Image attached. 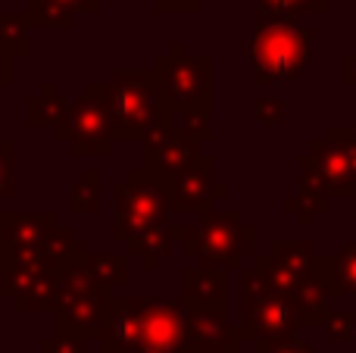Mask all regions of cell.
I'll return each instance as SVG.
<instances>
[{"mask_svg": "<svg viewBox=\"0 0 356 353\" xmlns=\"http://www.w3.org/2000/svg\"><path fill=\"white\" fill-rule=\"evenodd\" d=\"M266 256H269L278 269L294 275V279H313V266H316L313 244H307V241H272L269 250H266Z\"/></svg>", "mask_w": 356, "mask_h": 353, "instance_id": "16", "label": "cell"}, {"mask_svg": "<svg viewBox=\"0 0 356 353\" xmlns=\"http://www.w3.org/2000/svg\"><path fill=\"white\" fill-rule=\"evenodd\" d=\"M60 138L72 147V154H100L110 156L116 135H113V122L106 113L104 100L97 94V85L88 88V97L75 100L72 106H66L60 116Z\"/></svg>", "mask_w": 356, "mask_h": 353, "instance_id": "8", "label": "cell"}, {"mask_svg": "<svg viewBox=\"0 0 356 353\" xmlns=\"http://www.w3.org/2000/svg\"><path fill=\"white\" fill-rule=\"evenodd\" d=\"M188 347L184 310L169 300H141V335L135 350L178 353Z\"/></svg>", "mask_w": 356, "mask_h": 353, "instance_id": "11", "label": "cell"}, {"mask_svg": "<svg viewBox=\"0 0 356 353\" xmlns=\"http://www.w3.org/2000/svg\"><path fill=\"white\" fill-rule=\"evenodd\" d=\"M257 119L259 125H278L284 119V104L282 100H257Z\"/></svg>", "mask_w": 356, "mask_h": 353, "instance_id": "24", "label": "cell"}, {"mask_svg": "<svg viewBox=\"0 0 356 353\" xmlns=\"http://www.w3.org/2000/svg\"><path fill=\"white\" fill-rule=\"evenodd\" d=\"M353 216H356V197H353Z\"/></svg>", "mask_w": 356, "mask_h": 353, "instance_id": "31", "label": "cell"}, {"mask_svg": "<svg viewBox=\"0 0 356 353\" xmlns=\"http://www.w3.org/2000/svg\"><path fill=\"white\" fill-rule=\"evenodd\" d=\"M259 10L278 19H300L322 16L328 10V0H259Z\"/></svg>", "mask_w": 356, "mask_h": 353, "instance_id": "19", "label": "cell"}, {"mask_svg": "<svg viewBox=\"0 0 356 353\" xmlns=\"http://www.w3.org/2000/svg\"><path fill=\"white\" fill-rule=\"evenodd\" d=\"M341 81L356 91V54H350V56H344V60H341Z\"/></svg>", "mask_w": 356, "mask_h": 353, "instance_id": "28", "label": "cell"}, {"mask_svg": "<svg viewBox=\"0 0 356 353\" xmlns=\"http://www.w3.org/2000/svg\"><path fill=\"white\" fill-rule=\"evenodd\" d=\"M85 269L100 281L104 288H113V285H122L125 275H129V263L125 256H116V254H104V256H85Z\"/></svg>", "mask_w": 356, "mask_h": 353, "instance_id": "18", "label": "cell"}, {"mask_svg": "<svg viewBox=\"0 0 356 353\" xmlns=\"http://www.w3.org/2000/svg\"><path fill=\"white\" fill-rule=\"evenodd\" d=\"M141 335V300H110L97 329L100 353H131Z\"/></svg>", "mask_w": 356, "mask_h": 353, "instance_id": "13", "label": "cell"}, {"mask_svg": "<svg viewBox=\"0 0 356 353\" xmlns=\"http://www.w3.org/2000/svg\"><path fill=\"white\" fill-rule=\"evenodd\" d=\"M10 163H13V147H10V144H0V197H10V191H13V181H10L13 169H10Z\"/></svg>", "mask_w": 356, "mask_h": 353, "instance_id": "25", "label": "cell"}, {"mask_svg": "<svg viewBox=\"0 0 356 353\" xmlns=\"http://www.w3.org/2000/svg\"><path fill=\"white\" fill-rule=\"evenodd\" d=\"M163 191H166L172 213H207L213 210L216 200L225 197L228 188L213 179V156L197 154L188 166L178 169L163 185Z\"/></svg>", "mask_w": 356, "mask_h": 353, "instance_id": "9", "label": "cell"}, {"mask_svg": "<svg viewBox=\"0 0 356 353\" xmlns=\"http://www.w3.org/2000/svg\"><path fill=\"white\" fill-rule=\"evenodd\" d=\"M247 60L257 85H291L313 69V28H300L294 19H278L257 10Z\"/></svg>", "mask_w": 356, "mask_h": 353, "instance_id": "1", "label": "cell"}, {"mask_svg": "<svg viewBox=\"0 0 356 353\" xmlns=\"http://www.w3.org/2000/svg\"><path fill=\"white\" fill-rule=\"evenodd\" d=\"M97 188H100V175L88 172L85 181L72 188V206L75 210H97Z\"/></svg>", "mask_w": 356, "mask_h": 353, "instance_id": "23", "label": "cell"}, {"mask_svg": "<svg viewBox=\"0 0 356 353\" xmlns=\"http://www.w3.org/2000/svg\"><path fill=\"white\" fill-rule=\"evenodd\" d=\"M181 291H184V306H213V310H225L228 272L225 269L191 266V269H184V275H181Z\"/></svg>", "mask_w": 356, "mask_h": 353, "instance_id": "15", "label": "cell"}, {"mask_svg": "<svg viewBox=\"0 0 356 353\" xmlns=\"http://www.w3.org/2000/svg\"><path fill=\"white\" fill-rule=\"evenodd\" d=\"M175 244H181L184 254L197 260V266L207 269H244L257 254V235L253 229L241 219V213H216L207 210L200 213L194 225H172Z\"/></svg>", "mask_w": 356, "mask_h": 353, "instance_id": "2", "label": "cell"}, {"mask_svg": "<svg viewBox=\"0 0 356 353\" xmlns=\"http://www.w3.org/2000/svg\"><path fill=\"white\" fill-rule=\"evenodd\" d=\"M0 81H10V54L0 47Z\"/></svg>", "mask_w": 356, "mask_h": 353, "instance_id": "29", "label": "cell"}, {"mask_svg": "<svg viewBox=\"0 0 356 353\" xmlns=\"http://www.w3.org/2000/svg\"><path fill=\"white\" fill-rule=\"evenodd\" d=\"M156 81H160L163 100L169 113H197L209 116L216 100V60L213 56H191L181 54V44H172V50L156 56Z\"/></svg>", "mask_w": 356, "mask_h": 353, "instance_id": "4", "label": "cell"}, {"mask_svg": "<svg viewBox=\"0 0 356 353\" xmlns=\"http://www.w3.org/2000/svg\"><path fill=\"white\" fill-rule=\"evenodd\" d=\"M169 213L172 206H169L166 191L154 179H147L141 169L116 185V238L122 244H129L131 238L144 235V231L166 229Z\"/></svg>", "mask_w": 356, "mask_h": 353, "instance_id": "7", "label": "cell"}, {"mask_svg": "<svg viewBox=\"0 0 356 353\" xmlns=\"http://www.w3.org/2000/svg\"><path fill=\"white\" fill-rule=\"evenodd\" d=\"M257 353H316L307 341H300V335L288 338H266V341H253Z\"/></svg>", "mask_w": 356, "mask_h": 353, "instance_id": "22", "label": "cell"}, {"mask_svg": "<svg viewBox=\"0 0 356 353\" xmlns=\"http://www.w3.org/2000/svg\"><path fill=\"white\" fill-rule=\"evenodd\" d=\"M244 341H266V338L297 335L300 322L291 306L288 294L272 288L253 266L241 269V322Z\"/></svg>", "mask_w": 356, "mask_h": 353, "instance_id": "6", "label": "cell"}, {"mask_svg": "<svg viewBox=\"0 0 356 353\" xmlns=\"http://www.w3.org/2000/svg\"><path fill=\"white\" fill-rule=\"evenodd\" d=\"M178 353H203V350H197L194 344H188V347H184V350H178Z\"/></svg>", "mask_w": 356, "mask_h": 353, "instance_id": "30", "label": "cell"}, {"mask_svg": "<svg viewBox=\"0 0 356 353\" xmlns=\"http://www.w3.org/2000/svg\"><path fill=\"white\" fill-rule=\"evenodd\" d=\"M300 185L325 197H356V135L353 129H328L325 138L300 156Z\"/></svg>", "mask_w": 356, "mask_h": 353, "instance_id": "5", "label": "cell"}, {"mask_svg": "<svg viewBox=\"0 0 356 353\" xmlns=\"http://www.w3.org/2000/svg\"><path fill=\"white\" fill-rule=\"evenodd\" d=\"M97 94L110 113L116 141H141L150 129L169 119L156 72L125 69L113 75L110 85H97Z\"/></svg>", "mask_w": 356, "mask_h": 353, "instance_id": "3", "label": "cell"}, {"mask_svg": "<svg viewBox=\"0 0 356 353\" xmlns=\"http://www.w3.org/2000/svg\"><path fill=\"white\" fill-rule=\"evenodd\" d=\"M0 47L6 54H25V19L0 16Z\"/></svg>", "mask_w": 356, "mask_h": 353, "instance_id": "21", "label": "cell"}, {"mask_svg": "<svg viewBox=\"0 0 356 353\" xmlns=\"http://www.w3.org/2000/svg\"><path fill=\"white\" fill-rule=\"evenodd\" d=\"M353 325H356V316L350 310H328L325 319H322V329H325L328 341H350L353 338Z\"/></svg>", "mask_w": 356, "mask_h": 353, "instance_id": "20", "label": "cell"}, {"mask_svg": "<svg viewBox=\"0 0 356 353\" xmlns=\"http://www.w3.org/2000/svg\"><path fill=\"white\" fill-rule=\"evenodd\" d=\"M141 147H144L141 172L163 188L178 169H184L191 160H194L200 144L191 141L188 135H181V131L166 119V122H160L156 129H150L147 135L141 138Z\"/></svg>", "mask_w": 356, "mask_h": 353, "instance_id": "10", "label": "cell"}, {"mask_svg": "<svg viewBox=\"0 0 356 353\" xmlns=\"http://www.w3.org/2000/svg\"><path fill=\"white\" fill-rule=\"evenodd\" d=\"M353 135H356V125H353Z\"/></svg>", "mask_w": 356, "mask_h": 353, "instance_id": "32", "label": "cell"}, {"mask_svg": "<svg viewBox=\"0 0 356 353\" xmlns=\"http://www.w3.org/2000/svg\"><path fill=\"white\" fill-rule=\"evenodd\" d=\"M313 275L322 281L328 297H356V241L344 244L332 256H316Z\"/></svg>", "mask_w": 356, "mask_h": 353, "instance_id": "14", "label": "cell"}, {"mask_svg": "<svg viewBox=\"0 0 356 353\" xmlns=\"http://www.w3.org/2000/svg\"><path fill=\"white\" fill-rule=\"evenodd\" d=\"M41 353H85V344L79 341V338H69V335H60L54 338V341L44 344Z\"/></svg>", "mask_w": 356, "mask_h": 353, "instance_id": "26", "label": "cell"}, {"mask_svg": "<svg viewBox=\"0 0 356 353\" xmlns=\"http://www.w3.org/2000/svg\"><path fill=\"white\" fill-rule=\"evenodd\" d=\"M203 0H156V13H197Z\"/></svg>", "mask_w": 356, "mask_h": 353, "instance_id": "27", "label": "cell"}, {"mask_svg": "<svg viewBox=\"0 0 356 353\" xmlns=\"http://www.w3.org/2000/svg\"><path fill=\"white\" fill-rule=\"evenodd\" d=\"M184 310V335L203 353H241L244 335L228 322L225 310L213 306H181Z\"/></svg>", "mask_w": 356, "mask_h": 353, "instance_id": "12", "label": "cell"}, {"mask_svg": "<svg viewBox=\"0 0 356 353\" xmlns=\"http://www.w3.org/2000/svg\"><path fill=\"white\" fill-rule=\"evenodd\" d=\"M100 0H29V22L66 25L75 13H97Z\"/></svg>", "mask_w": 356, "mask_h": 353, "instance_id": "17", "label": "cell"}]
</instances>
